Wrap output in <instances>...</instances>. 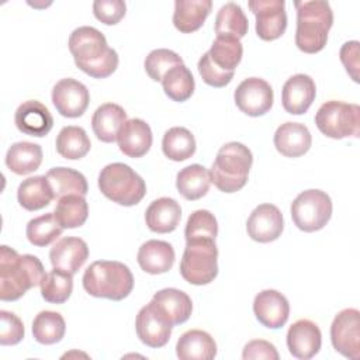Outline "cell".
Returning a JSON list of instances; mask_svg holds the SVG:
<instances>
[{
    "label": "cell",
    "instance_id": "obj_23",
    "mask_svg": "<svg viewBox=\"0 0 360 360\" xmlns=\"http://www.w3.org/2000/svg\"><path fill=\"white\" fill-rule=\"evenodd\" d=\"M136 260L145 273H167L174 263V249L169 242L150 239L141 245Z\"/></svg>",
    "mask_w": 360,
    "mask_h": 360
},
{
    "label": "cell",
    "instance_id": "obj_3",
    "mask_svg": "<svg viewBox=\"0 0 360 360\" xmlns=\"http://www.w3.org/2000/svg\"><path fill=\"white\" fill-rule=\"evenodd\" d=\"M297 31L295 45L305 53L322 51L328 41V32L333 24V13L328 1H295Z\"/></svg>",
    "mask_w": 360,
    "mask_h": 360
},
{
    "label": "cell",
    "instance_id": "obj_28",
    "mask_svg": "<svg viewBox=\"0 0 360 360\" xmlns=\"http://www.w3.org/2000/svg\"><path fill=\"white\" fill-rule=\"evenodd\" d=\"M152 301L160 308L173 326L184 323L193 311L191 298L177 288H163L152 297Z\"/></svg>",
    "mask_w": 360,
    "mask_h": 360
},
{
    "label": "cell",
    "instance_id": "obj_33",
    "mask_svg": "<svg viewBox=\"0 0 360 360\" xmlns=\"http://www.w3.org/2000/svg\"><path fill=\"white\" fill-rule=\"evenodd\" d=\"M53 215L63 229L82 226L89 215V205L84 195L69 194L58 198Z\"/></svg>",
    "mask_w": 360,
    "mask_h": 360
},
{
    "label": "cell",
    "instance_id": "obj_7",
    "mask_svg": "<svg viewBox=\"0 0 360 360\" xmlns=\"http://www.w3.org/2000/svg\"><path fill=\"white\" fill-rule=\"evenodd\" d=\"M218 249L215 239H190L180 262L181 277L194 285H204L218 274Z\"/></svg>",
    "mask_w": 360,
    "mask_h": 360
},
{
    "label": "cell",
    "instance_id": "obj_32",
    "mask_svg": "<svg viewBox=\"0 0 360 360\" xmlns=\"http://www.w3.org/2000/svg\"><path fill=\"white\" fill-rule=\"evenodd\" d=\"M55 198H60L69 194L86 195L89 191L86 177L70 167H53L45 174Z\"/></svg>",
    "mask_w": 360,
    "mask_h": 360
},
{
    "label": "cell",
    "instance_id": "obj_10",
    "mask_svg": "<svg viewBox=\"0 0 360 360\" xmlns=\"http://www.w3.org/2000/svg\"><path fill=\"white\" fill-rule=\"evenodd\" d=\"M330 340L333 349L345 357H360V312L356 308H346L333 318Z\"/></svg>",
    "mask_w": 360,
    "mask_h": 360
},
{
    "label": "cell",
    "instance_id": "obj_44",
    "mask_svg": "<svg viewBox=\"0 0 360 360\" xmlns=\"http://www.w3.org/2000/svg\"><path fill=\"white\" fill-rule=\"evenodd\" d=\"M198 72L202 77L204 83L212 87H224L231 83L235 72H226L219 69L210 58L208 52H205L198 60Z\"/></svg>",
    "mask_w": 360,
    "mask_h": 360
},
{
    "label": "cell",
    "instance_id": "obj_18",
    "mask_svg": "<svg viewBox=\"0 0 360 360\" xmlns=\"http://www.w3.org/2000/svg\"><path fill=\"white\" fill-rule=\"evenodd\" d=\"M321 343V329L309 319L295 321L287 332V347L297 359L307 360L314 357L319 352Z\"/></svg>",
    "mask_w": 360,
    "mask_h": 360
},
{
    "label": "cell",
    "instance_id": "obj_15",
    "mask_svg": "<svg viewBox=\"0 0 360 360\" xmlns=\"http://www.w3.org/2000/svg\"><path fill=\"white\" fill-rule=\"evenodd\" d=\"M284 228L283 214L273 204L257 205L248 218V235L260 243H269L281 235Z\"/></svg>",
    "mask_w": 360,
    "mask_h": 360
},
{
    "label": "cell",
    "instance_id": "obj_9",
    "mask_svg": "<svg viewBox=\"0 0 360 360\" xmlns=\"http://www.w3.org/2000/svg\"><path fill=\"white\" fill-rule=\"evenodd\" d=\"M332 201L322 190H305L291 202V218L295 226L304 232L322 229L330 219Z\"/></svg>",
    "mask_w": 360,
    "mask_h": 360
},
{
    "label": "cell",
    "instance_id": "obj_24",
    "mask_svg": "<svg viewBox=\"0 0 360 360\" xmlns=\"http://www.w3.org/2000/svg\"><path fill=\"white\" fill-rule=\"evenodd\" d=\"M127 122L125 110L114 103L101 104L91 117V128L98 141L115 142L122 125Z\"/></svg>",
    "mask_w": 360,
    "mask_h": 360
},
{
    "label": "cell",
    "instance_id": "obj_45",
    "mask_svg": "<svg viewBox=\"0 0 360 360\" xmlns=\"http://www.w3.org/2000/svg\"><path fill=\"white\" fill-rule=\"evenodd\" d=\"M0 345L11 346L20 343L24 338V325L21 319L15 314L4 309L0 311Z\"/></svg>",
    "mask_w": 360,
    "mask_h": 360
},
{
    "label": "cell",
    "instance_id": "obj_25",
    "mask_svg": "<svg viewBox=\"0 0 360 360\" xmlns=\"http://www.w3.org/2000/svg\"><path fill=\"white\" fill-rule=\"evenodd\" d=\"M181 218L180 204L170 197H160L150 202L145 212L148 228L156 233L173 232Z\"/></svg>",
    "mask_w": 360,
    "mask_h": 360
},
{
    "label": "cell",
    "instance_id": "obj_8",
    "mask_svg": "<svg viewBox=\"0 0 360 360\" xmlns=\"http://www.w3.org/2000/svg\"><path fill=\"white\" fill-rule=\"evenodd\" d=\"M315 124L323 135L333 139L359 138L360 107L357 104L329 100L318 108Z\"/></svg>",
    "mask_w": 360,
    "mask_h": 360
},
{
    "label": "cell",
    "instance_id": "obj_38",
    "mask_svg": "<svg viewBox=\"0 0 360 360\" xmlns=\"http://www.w3.org/2000/svg\"><path fill=\"white\" fill-rule=\"evenodd\" d=\"M162 86L169 98L181 103L191 97V94L194 93L195 83L188 68L184 63H181L173 66L170 70L166 72V75L162 79Z\"/></svg>",
    "mask_w": 360,
    "mask_h": 360
},
{
    "label": "cell",
    "instance_id": "obj_40",
    "mask_svg": "<svg viewBox=\"0 0 360 360\" xmlns=\"http://www.w3.org/2000/svg\"><path fill=\"white\" fill-rule=\"evenodd\" d=\"M73 274L53 269L49 273H45L39 287L41 295L46 302L51 304H63L72 294L73 290Z\"/></svg>",
    "mask_w": 360,
    "mask_h": 360
},
{
    "label": "cell",
    "instance_id": "obj_31",
    "mask_svg": "<svg viewBox=\"0 0 360 360\" xmlns=\"http://www.w3.org/2000/svg\"><path fill=\"white\" fill-rule=\"evenodd\" d=\"M210 172L198 163L183 167L176 177V187L179 193L190 201L204 197L210 190Z\"/></svg>",
    "mask_w": 360,
    "mask_h": 360
},
{
    "label": "cell",
    "instance_id": "obj_30",
    "mask_svg": "<svg viewBox=\"0 0 360 360\" xmlns=\"http://www.w3.org/2000/svg\"><path fill=\"white\" fill-rule=\"evenodd\" d=\"M42 163V149L38 143L32 142H15L6 153L7 167L20 176L35 172Z\"/></svg>",
    "mask_w": 360,
    "mask_h": 360
},
{
    "label": "cell",
    "instance_id": "obj_20",
    "mask_svg": "<svg viewBox=\"0 0 360 360\" xmlns=\"http://www.w3.org/2000/svg\"><path fill=\"white\" fill-rule=\"evenodd\" d=\"M14 122L18 131L37 138L45 136L53 127L49 110L37 100H27L20 104L14 114Z\"/></svg>",
    "mask_w": 360,
    "mask_h": 360
},
{
    "label": "cell",
    "instance_id": "obj_6",
    "mask_svg": "<svg viewBox=\"0 0 360 360\" xmlns=\"http://www.w3.org/2000/svg\"><path fill=\"white\" fill-rule=\"evenodd\" d=\"M98 188L108 200L124 207L138 204L146 194L143 179L128 165L120 162L110 163L101 169Z\"/></svg>",
    "mask_w": 360,
    "mask_h": 360
},
{
    "label": "cell",
    "instance_id": "obj_1",
    "mask_svg": "<svg viewBox=\"0 0 360 360\" xmlns=\"http://www.w3.org/2000/svg\"><path fill=\"white\" fill-rule=\"evenodd\" d=\"M69 51L76 66L94 79L108 77L118 66L117 52L94 27L83 25L73 30L69 37Z\"/></svg>",
    "mask_w": 360,
    "mask_h": 360
},
{
    "label": "cell",
    "instance_id": "obj_46",
    "mask_svg": "<svg viewBox=\"0 0 360 360\" xmlns=\"http://www.w3.org/2000/svg\"><path fill=\"white\" fill-rule=\"evenodd\" d=\"M127 6L122 0H96L93 3L94 17L105 25H114L125 15Z\"/></svg>",
    "mask_w": 360,
    "mask_h": 360
},
{
    "label": "cell",
    "instance_id": "obj_21",
    "mask_svg": "<svg viewBox=\"0 0 360 360\" xmlns=\"http://www.w3.org/2000/svg\"><path fill=\"white\" fill-rule=\"evenodd\" d=\"M150 127L141 118H131L122 125L117 142L120 150L128 158H142L152 146Z\"/></svg>",
    "mask_w": 360,
    "mask_h": 360
},
{
    "label": "cell",
    "instance_id": "obj_2",
    "mask_svg": "<svg viewBox=\"0 0 360 360\" xmlns=\"http://www.w3.org/2000/svg\"><path fill=\"white\" fill-rule=\"evenodd\" d=\"M45 276L41 260L34 255H18L14 249L0 248V300L17 301Z\"/></svg>",
    "mask_w": 360,
    "mask_h": 360
},
{
    "label": "cell",
    "instance_id": "obj_19",
    "mask_svg": "<svg viewBox=\"0 0 360 360\" xmlns=\"http://www.w3.org/2000/svg\"><path fill=\"white\" fill-rule=\"evenodd\" d=\"M89 257L87 243L76 236L59 239L49 250V260L53 269L75 274Z\"/></svg>",
    "mask_w": 360,
    "mask_h": 360
},
{
    "label": "cell",
    "instance_id": "obj_35",
    "mask_svg": "<svg viewBox=\"0 0 360 360\" xmlns=\"http://www.w3.org/2000/svg\"><path fill=\"white\" fill-rule=\"evenodd\" d=\"M249 21L242 7L233 1L224 4L215 18V34L217 37H233L240 39L248 34Z\"/></svg>",
    "mask_w": 360,
    "mask_h": 360
},
{
    "label": "cell",
    "instance_id": "obj_16",
    "mask_svg": "<svg viewBox=\"0 0 360 360\" xmlns=\"http://www.w3.org/2000/svg\"><path fill=\"white\" fill-rule=\"evenodd\" d=\"M256 319L269 329H280L290 316L288 300L277 290H263L253 301Z\"/></svg>",
    "mask_w": 360,
    "mask_h": 360
},
{
    "label": "cell",
    "instance_id": "obj_4",
    "mask_svg": "<svg viewBox=\"0 0 360 360\" xmlns=\"http://www.w3.org/2000/svg\"><path fill=\"white\" fill-rule=\"evenodd\" d=\"M83 288L93 297L121 301L134 288L129 267L117 260L93 262L83 274Z\"/></svg>",
    "mask_w": 360,
    "mask_h": 360
},
{
    "label": "cell",
    "instance_id": "obj_17",
    "mask_svg": "<svg viewBox=\"0 0 360 360\" xmlns=\"http://www.w3.org/2000/svg\"><path fill=\"white\" fill-rule=\"evenodd\" d=\"M316 96L315 82L311 76L297 73L291 76L283 86L281 101L288 114L301 115L308 111Z\"/></svg>",
    "mask_w": 360,
    "mask_h": 360
},
{
    "label": "cell",
    "instance_id": "obj_34",
    "mask_svg": "<svg viewBox=\"0 0 360 360\" xmlns=\"http://www.w3.org/2000/svg\"><path fill=\"white\" fill-rule=\"evenodd\" d=\"M58 153L69 160H77L84 158L90 150V139L82 127L68 125L63 127L56 136Z\"/></svg>",
    "mask_w": 360,
    "mask_h": 360
},
{
    "label": "cell",
    "instance_id": "obj_48",
    "mask_svg": "<svg viewBox=\"0 0 360 360\" xmlns=\"http://www.w3.org/2000/svg\"><path fill=\"white\" fill-rule=\"evenodd\" d=\"M339 56L350 77L354 82H359V42L350 41L343 44Z\"/></svg>",
    "mask_w": 360,
    "mask_h": 360
},
{
    "label": "cell",
    "instance_id": "obj_22",
    "mask_svg": "<svg viewBox=\"0 0 360 360\" xmlns=\"http://www.w3.org/2000/svg\"><path fill=\"white\" fill-rule=\"evenodd\" d=\"M312 136L309 129L300 122H284L274 134L276 149L287 158H298L311 148Z\"/></svg>",
    "mask_w": 360,
    "mask_h": 360
},
{
    "label": "cell",
    "instance_id": "obj_42",
    "mask_svg": "<svg viewBox=\"0 0 360 360\" xmlns=\"http://www.w3.org/2000/svg\"><path fill=\"white\" fill-rule=\"evenodd\" d=\"M218 235V224L212 212L208 210L194 211L186 224L184 236L190 239H215Z\"/></svg>",
    "mask_w": 360,
    "mask_h": 360
},
{
    "label": "cell",
    "instance_id": "obj_14",
    "mask_svg": "<svg viewBox=\"0 0 360 360\" xmlns=\"http://www.w3.org/2000/svg\"><path fill=\"white\" fill-rule=\"evenodd\" d=\"M90 94L87 87L75 79L59 80L52 89V103L58 112L68 118H77L89 107Z\"/></svg>",
    "mask_w": 360,
    "mask_h": 360
},
{
    "label": "cell",
    "instance_id": "obj_11",
    "mask_svg": "<svg viewBox=\"0 0 360 360\" xmlns=\"http://www.w3.org/2000/svg\"><path fill=\"white\" fill-rule=\"evenodd\" d=\"M172 328L173 325L170 321L152 300L142 307L136 315V335L139 340L149 347H163L170 339Z\"/></svg>",
    "mask_w": 360,
    "mask_h": 360
},
{
    "label": "cell",
    "instance_id": "obj_26",
    "mask_svg": "<svg viewBox=\"0 0 360 360\" xmlns=\"http://www.w3.org/2000/svg\"><path fill=\"white\" fill-rule=\"evenodd\" d=\"M176 353L181 360H211L217 356V343L205 330L191 329L179 338Z\"/></svg>",
    "mask_w": 360,
    "mask_h": 360
},
{
    "label": "cell",
    "instance_id": "obj_27",
    "mask_svg": "<svg viewBox=\"0 0 360 360\" xmlns=\"http://www.w3.org/2000/svg\"><path fill=\"white\" fill-rule=\"evenodd\" d=\"M211 0H176L173 24L180 32H194L201 28L211 13Z\"/></svg>",
    "mask_w": 360,
    "mask_h": 360
},
{
    "label": "cell",
    "instance_id": "obj_13",
    "mask_svg": "<svg viewBox=\"0 0 360 360\" xmlns=\"http://www.w3.org/2000/svg\"><path fill=\"white\" fill-rule=\"evenodd\" d=\"M238 108L250 117L266 114L274 101L271 86L260 77H248L236 87L233 93Z\"/></svg>",
    "mask_w": 360,
    "mask_h": 360
},
{
    "label": "cell",
    "instance_id": "obj_43",
    "mask_svg": "<svg viewBox=\"0 0 360 360\" xmlns=\"http://www.w3.org/2000/svg\"><path fill=\"white\" fill-rule=\"evenodd\" d=\"M181 63H183V59L174 51L159 48V49H153L152 52H149V55L146 56V59L143 62V66H145L148 76L152 80L162 82V79L167 70H170L173 66L181 65Z\"/></svg>",
    "mask_w": 360,
    "mask_h": 360
},
{
    "label": "cell",
    "instance_id": "obj_36",
    "mask_svg": "<svg viewBox=\"0 0 360 360\" xmlns=\"http://www.w3.org/2000/svg\"><path fill=\"white\" fill-rule=\"evenodd\" d=\"M162 150L170 160L183 162L195 152L194 135L184 127H173L163 135Z\"/></svg>",
    "mask_w": 360,
    "mask_h": 360
},
{
    "label": "cell",
    "instance_id": "obj_39",
    "mask_svg": "<svg viewBox=\"0 0 360 360\" xmlns=\"http://www.w3.org/2000/svg\"><path fill=\"white\" fill-rule=\"evenodd\" d=\"M243 48L239 39L233 37H217L208 51L211 60L222 70L235 72L242 59Z\"/></svg>",
    "mask_w": 360,
    "mask_h": 360
},
{
    "label": "cell",
    "instance_id": "obj_5",
    "mask_svg": "<svg viewBox=\"0 0 360 360\" xmlns=\"http://www.w3.org/2000/svg\"><path fill=\"white\" fill-rule=\"evenodd\" d=\"M253 163L252 152L240 142H228L217 153L210 169V179L224 193L239 191L248 181Z\"/></svg>",
    "mask_w": 360,
    "mask_h": 360
},
{
    "label": "cell",
    "instance_id": "obj_41",
    "mask_svg": "<svg viewBox=\"0 0 360 360\" xmlns=\"http://www.w3.org/2000/svg\"><path fill=\"white\" fill-rule=\"evenodd\" d=\"M62 231L63 228L55 219L53 212H48L37 218H32L27 224L25 235L31 245L44 248L52 243L53 240H56L60 236Z\"/></svg>",
    "mask_w": 360,
    "mask_h": 360
},
{
    "label": "cell",
    "instance_id": "obj_12",
    "mask_svg": "<svg viewBox=\"0 0 360 360\" xmlns=\"http://www.w3.org/2000/svg\"><path fill=\"white\" fill-rule=\"evenodd\" d=\"M256 17V34L263 41L280 38L287 28L284 0H253L248 3Z\"/></svg>",
    "mask_w": 360,
    "mask_h": 360
},
{
    "label": "cell",
    "instance_id": "obj_29",
    "mask_svg": "<svg viewBox=\"0 0 360 360\" xmlns=\"http://www.w3.org/2000/svg\"><path fill=\"white\" fill-rule=\"evenodd\" d=\"M53 191L46 176H34L21 181L17 190V200L27 211H37L51 204Z\"/></svg>",
    "mask_w": 360,
    "mask_h": 360
},
{
    "label": "cell",
    "instance_id": "obj_47",
    "mask_svg": "<svg viewBox=\"0 0 360 360\" xmlns=\"http://www.w3.org/2000/svg\"><path fill=\"white\" fill-rule=\"evenodd\" d=\"M242 357L245 360H256V359H267V360H278V352L276 346L263 339H255L245 345Z\"/></svg>",
    "mask_w": 360,
    "mask_h": 360
},
{
    "label": "cell",
    "instance_id": "obj_37",
    "mask_svg": "<svg viewBox=\"0 0 360 360\" xmlns=\"http://www.w3.org/2000/svg\"><path fill=\"white\" fill-rule=\"evenodd\" d=\"M66 323L63 316L55 311H41L32 321L34 339L41 345H53L65 336Z\"/></svg>",
    "mask_w": 360,
    "mask_h": 360
}]
</instances>
